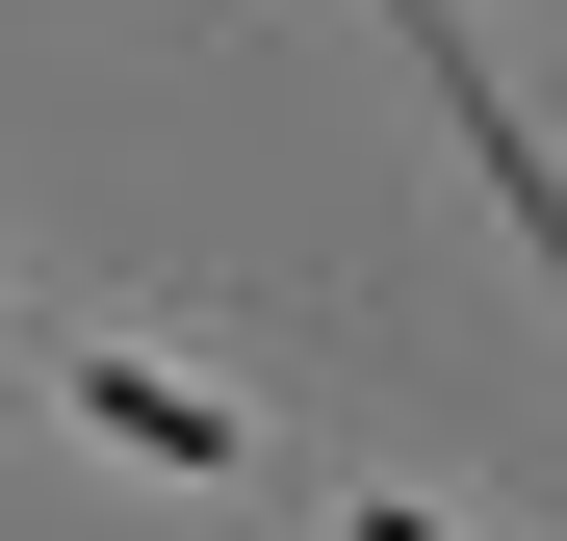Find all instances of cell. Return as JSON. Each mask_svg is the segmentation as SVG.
Returning <instances> with one entry per match:
<instances>
[{"label": "cell", "instance_id": "obj_1", "mask_svg": "<svg viewBox=\"0 0 567 541\" xmlns=\"http://www.w3.org/2000/svg\"><path fill=\"white\" fill-rule=\"evenodd\" d=\"M78 413H104L130 465H233V413H207V387H155V361H78Z\"/></svg>", "mask_w": 567, "mask_h": 541}]
</instances>
